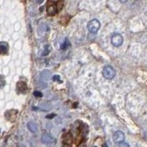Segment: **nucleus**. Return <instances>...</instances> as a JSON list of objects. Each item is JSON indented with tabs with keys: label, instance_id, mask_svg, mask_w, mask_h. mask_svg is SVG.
Instances as JSON below:
<instances>
[{
	"label": "nucleus",
	"instance_id": "nucleus-4",
	"mask_svg": "<svg viewBox=\"0 0 147 147\" xmlns=\"http://www.w3.org/2000/svg\"><path fill=\"white\" fill-rule=\"evenodd\" d=\"M124 139H125V135H124V133L121 131H118L113 134V141L115 144H121V142H123Z\"/></svg>",
	"mask_w": 147,
	"mask_h": 147
},
{
	"label": "nucleus",
	"instance_id": "nucleus-2",
	"mask_svg": "<svg viewBox=\"0 0 147 147\" xmlns=\"http://www.w3.org/2000/svg\"><path fill=\"white\" fill-rule=\"evenodd\" d=\"M102 74H103V76L106 78V79H113L115 75H116V72H115L114 68L109 66V65H107L103 68V71H102Z\"/></svg>",
	"mask_w": 147,
	"mask_h": 147
},
{
	"label": "nucleus",
	"instance_id": "nucleus-9",
	"mask_svg": "<svg viewBox=\"0 0 147 147\" xmlns=\"http://www.w3.org/2000/svg\"><path fill=\"white\" fill-rule=\"evenodd\" d=\"M28 126V129L30 130V131H31L32 133H35L37 132V131H38V127H37V125L32 121H29L27 124Z\"/></svg>",
	"mask_w": 147,
	"mask_h": 147
},
{
	"label": "nucleus",
	"instance_id": "nucleus-14",
	"mask_svg": "<svg viewBox=\"0 0 147 147\" xmlns=\"http://www.w3.org/2000/svg\"><path fill=\"white\" fill-rule=\"evenodd\" d=\"M53 81H58L60 83H62V81H61V79H60V76H54L53 77Z\"/></svg>",
	"mask_w": 147,
	"mask_h": 147
},
{
	"label": "nucleus",
	"instance_id": "nucleus-16",
	"mask_svg": "<svg viewBox=\"0 0 147 147\" xmlns=\"http://www.w3.org/2000/svg\"><path fill=\"white\" fill-rule=\"evenodd\" d=\"M63 147H71V145H70V144H63Z\"/></svg>",
	"mask_w": 147,
	"mask_h": 147
},
{
	"label": "nucleus",
	"instance_id": "nucleus-20",
	"mask_svg": "<svg viewBox=\"0 0 147 147\" xmlns=\"http://www.w3.org/2000/svg\"><path fill=\"white\" fill-rule=\"evenodd\" d=\"M102 147H109V146H108V144H104Z\"/></svg>",
	"mask_w": 147,
	"mask_h": 147
},
{
	"label": "nucleus",
	"instance_id": "nucleus-11",
	"mask_svg": "<svg viewBox=\"0 0 147 147\" xmlns=\"http://www.w3.org/2000/svg\"><path fill=\"white\" fill-rule=\"evenodd\" d=\"M33 95H34V96H36V98H42V93L40 91H35Z\"/></svg>",
	"mask_w": 147,
	"mask_h": 147
},
{
	"label": "nucleus",
	"instance_id": "nucleus-3",
	"mask_svg": "<svg viewBox=\"0 0 147 147\" xmlns=\"http://www.w3.org/2000/svg\"><path fill=\"white\" fill-rule=\"evenodd\" d=\"M123 43V38L119 33H114L111 36V44L115 47H119Z\"/></svg>",
	"mask_w": 147,
	"mask_h": 147
},
{
	"label": "nucleus",
	"instance_id": "nucleus-7",
	"mask_svg": "<svg viewBox=\"0 0 147 147\" xmlns=\"http://www.w3.org/2000/svg\"><path fill=\"white\" fill-rule=\"evenodd\" d=\"M17 89L18 90V92H20V93H25L26 90L28 89V86H27V84L25 82H18V85H17Z\"/></svg>",
	"mask_w": 147,
	"mask_h": 147
},
{
	"label": "nucleus",
	"instance_id": "nucleus-15",
	"mask_svg": "<svg viewBox=\"0 0 147 147\" xmlns=\"http://www.w3.org/2000/svg\"><path fill=\"white\" fill-rule=\"evenodd\" d=\"M54 116H55L54 114H51V115H48V116H47V118H48V119H51V118H53Z\"/></svg>",
	"mask_w": 147,
	"mask_h": 147
},
{
	"label": "nucleus",
	"instance_id": "nucleus-19",
	"mask_svg": "<svg viewBox=\"0 0 147 147\" xmlns=\"http://www.w3.org/2000/svg\"><path fill=\"white\" fill-rule=\"evenodd\" d=\"M50 1H52V2H58L59 0H50Z\"/></svg>",
	"mask_w": 147,
	"mask_h": 147
},
{
	"label": "nucleus",
	"instance_id": "nucleus-21",
	"mask_svg": "<svg viewBox=\"0 0 147 147\" xmlns=\"http://www.w3.org/2000/svg\"><path fill=\"white\" fill-rule=\"evenodd\" d=\"M95 147H96V146H95Z\"/></svg>",
	"mask_w": 147,
	"mask_h": 147
},
{
	"label": "nucleus",
	"instance_id": "nucleus-10",
	"mask_svg": "<svg viewBox=\"0 0 147 147\" xmlns=\"http://www.w3.org/2000/svg\"><path fill=\"white\" fill-rule=\"evenodd\" d=\"M68 46H69V41L67 40H65L63 41V43L61 45V49L62 50H65L68 47Z\"/></svg>",
	"mask_w": 147,
	"mask_h": 147
},
{
	"label": "nucleus",
	"instance_id": "nucleus-5",
	"mask_svg": "<svg viewBox=\"0 0 147 147\" xmlns=\"http://www.w3.org/2000/svg\"><path fill=\"white\" fill-rule=\"evenodd\" d=\"M41 142H44V144H50L54 142V139L50 134H48V133H44V134L41 136Z\"/></svg>",
	"mask_w": 147,
	"mask_h": 147
},
{
	"label": "nucleus",
	"instance_id": "nucleus-13",
	"mask_svg": "<svg viewBox=\"0 0 147 147\" xmlns=\"http://www.w3.org/2000/svg\"><path fill=\"white\" fill-rule=\"evenodd\" d=\"M118 147H131L130 144H127V142H121V144H119V146Z\"/></svg>",
	"mask_w": 147,
	"mask_h": 147
},
{
	"label": "nucleus",
	"instance_id": "nucleus-8",
	"mask_svg": "<svg viewBox=\"0 0 147 147\" xmlns=\"http://www.w3.org/2000/svg\"><path fill=\"white\" fill-rule=\"evenodd\" d=\"M8 52V44L5 41L0 42V54H7Z\"/></svg>",
	"mask_w": 147,
	"mask_h": 147
},
{
	"label": "nucleus",
	"instance_id": "nucleus-1",
	"mask_svg": "<svg viewBox=\"0 0 147 147\" xmlns=\"http://www.w3.org/2000/svg\"><path fill=\"white\" fill-rule=\"evenodd\" d=\"M100 28V22L94 18V20H90L88 23H87V30H89L90 33H96L98 30Z\"/></svg>",
	"mask_w": 147,
	"mask_h": 147
},
{
	"label": "nucleus",
	"instance_id": "nucleus-18",
	"mask_svg": "<svg viewBox=\"0 0 147 147\" xmlns=\"http://www.w3.org/2000/svg\"><path fill=\"white\" fill-rule=\"evenodd\" d=\"M78 147H86V144H80V145L78 146Z\"/></svg>",
	"mask_w": 147,
	"mask_h": 147
},
{
	"label": "nucleus",
	"instance_id": "nucleus-17",
	"mask_svg": "<svg viewBox=\"0 0 147 147\" xmlns=\"http://www.w3.org/2000/svg\"><path fill=\"white\" fill-rule=\"evenodd\" d=\"M128 1V0H119V2L121 3H126Z\"/></svg>",
	"mask_w": 147,
	"mask_h": 147
},
{
	"label": "nucleus",
	"instance_id": "nucleus-6",
	"mask_svg": "<svg viewBox=\"0 0 147 147\" xmlns=\"http://www.w3.org/2000/svg\"><path fill=\"white\" fill-rule=\"evenodd\" d=\"M57 12H58V8L56 7V5H54V4L49 5L48 7H47V13H48V15H50V16H54Z\"/></svg>",
	"mask_w": 147,
	"mask_h": 147
},
{
	"label": "nucleus",
	"instance_id": "nucleus-12",
	"mask_svg": "<svg viewBox=\"0 0 147 147\" xmlns=\"http://www.w3.org/2000/svg\"><path fill=\"white\" fill-rule=\"evenodd\" d=\"M5 83H6V81H5V78H4V76H0V87L4 86Z\"/></svg>",
	"mask_w": 147,
	"mask_h": 147
}]
</instances>
